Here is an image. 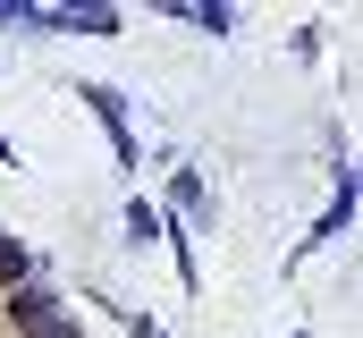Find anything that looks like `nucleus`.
Segmentation results:
<instances>
[{
    "mask_svg": "<svg viewBox=\"0 0 363 338\" xmlns=\"http://www.w3.org/2000/svg\"><path fill=\"white\" fill-rule=\"evenodd\" d=\"M0 279H9V288H26V279H34V254L17 246L9 229H0Z\"/></svg>",
    "mask_w": 363,
    "mask_h": 338,
    "instance_id": "nucleus-4",
    "label": "nucleus"
},
{
    "mask_svg": "<svg viewBox=\"0 0 363 338\" xmlns=\"http://www.w3.org/2000/svg\"><path fill=\"white\" fill-rule=\"evenodd\" d=\"M127 330H135V338H169V330H161V322H144V313H135V322H127Z\"/></svg>",
    "mask_w": 363,
    "mask_h": 338,
    "instance_id": "nucleus-6",
    "label": "nucleus"
},
{
    "mask_svg": "<svg viewBox=\"0 0 363 338\" xmlns=\"http://www.w3.org/2000/svg\"><path fill=\"white\" fill-rule=\"evenodd\" d=\"M17 17H26V0H0V26H17Z\"/></svg>",
    "mask_w": 363,
    "mask_h": 338,
    "instance_id": "nucleus-7",
    "label": "nucleus"
},
{
    "mask_svg": "<svg viewBox=\"0 0 363 338\" xmlns=\"http://www.w3.org/2000/svg\"><path fill=\"white\" fill-rule=\"evenodd\" d=\"M127 237H135V246H161V237H169V220H161L152 203H127Z\"/></svg>",
    "mask_w": 363,
    "mask_h": 338,
    "instance_id": "nucleus-3",
    "label": "nucleus"
},
{
    "mask_svg": "<svg viewBox=\"0 0 363 338\" xmlns=\"http://www.w3.org/2000/svg\"><path fill=\"white\" fill-rule=\"evenodd\" d=\"M26 338H85V322H77V313H60V322H43V330H26Z\"/></svg>",
    "mask_w": 363,
    "mask_h": 338,
    "instance_id": "nucleus-5",
    "label": "nucleus"
},
{
    "mask_svg": "<svg viewBox=\"0 0 363 338\" xmlns=\"http://www.w3.org/2000/svg\"><path fill=\"white\" fill-rule=\"evenodd\" d=\"M60 313H68V305H60V296H51L43 279L9 288V322H17V338H26V330H43V322H60Z\"/></svg>",
    "mask_w": 363,
    "mask_h": 338,
    "instance_id": "nucleus-2",
    "label": "nucleus"
},
{
    "mask_svg": "<svg viewBox=\"0 0 363 338\" xmlns=\"http://www.w3.org/2000/svg\"><path fill=\"white\" fill-rule=\"evenodd\" d=\"M85 102H93V119L110 127V153H118V169H135L144 153H135V127H127V93H118V84H85Z\"/></svg>",
    "mask_w": 363,
    "mask_h": 338,
    "instance_id": "nucleus-1",
    "label": "nucleus"
},
{
    "mask_svg": "<svg viewBox=\"0 0 363 338\" xmlns=\"http://www.w3.org/2000/svg\"><path fill=\"white\" fill-rule=\"evenodd\" d=\"M296 338H304V330H296Z\"/></svg>",
    "mask_w": 363,
    "mask_h": 338,
    "instance_id": "nucleus-9",
    "label": "nucleus"
},
{
    "mask_svg": "<svg viewBox=\"0 0 363 338\" xmlns=\"http://www.w3.org/2000/svg\"><path fill=\"white\" fill-rule=\"evenodd\" d=\"M347 178H355V203H363V161H355V169H347Z\"/></svg>",
    "mask_w": 363,
    "mask_h": 338,
    "instance_id": "nucleus-8",
    "label": "nucleus"
}]
</instances>
